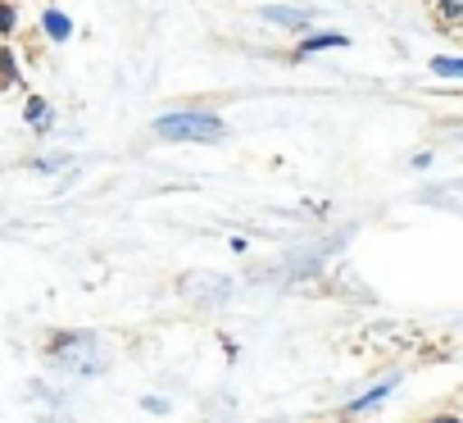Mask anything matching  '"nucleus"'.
Here are the masks:
<instances>
[{
    "mask_svg": "<svg viewBox=\"0 0 463 423\" xmlns=\"http://www.w3.org/2000/svg\"><path fill=\"white\" fill-rule=\"evenodd\" d=\"M260 19H264V24H273V28L309 33V24H314V10H296V5H264V10H260Z\"/></svg>",
    "mask_w": 463,
    "mask_h": 423,
    "instance_id": "20e7f679",
    "label": "nucleus"
},
{
    "mask_svg": "<svg viewBox=\"0 0 463 423\" xmlns=\"http://www.w3.org/2000/svg\"><path fill=\"white\" fill-rule=\"evenodd\" d=\"M24 119H28L37 132H46V128H51V119H55V110H51V101H42V96H28V105H24Z\"/></svg>",
    "mask_w": 463,
    "mask_h": 423,
    "instance_id": "6e6552de",
    "label": "nucleus"
},
{
    "mask_svg": "<svg viewBox=\"0 0 463 423\" xmlns=\"http://www.w3.org/2000/svg\"><path fill=\"white\" fill-rule=\"evenodd\" d=\"M400 387V373H391V378H382L377 387H368L364 396H354V400H345V418H354V414H364V409H373V405H382L391 391Z\"/></svg>",
    "mask_w": 463,
    "mask_h": 423,
    "instance_id": "39448f33",
    "label": "nucleus"
},
{
    "mask_svg": "<svg viewBox=\"0 0 463 423\" xmlns=\"http://www.w3.org/2000/svg\"><path fill=\"white\" fill-rule=\"evenodd\" d=\"M51 360H60V364H64L69 373H78V378H96V373H105L109 351L100 346L96 332H60V337L51 341Z\"/></svg>",
    "mask_w": 463,
    "mask_h": 423,
    "instance_id": "f03ea898",
    "label": "nucleus"
},
{
    "mask_svg": "<svg viewBox=\"0 0 463 423\" xmlns=\"http://www.w3.org/2000/svg\"><path fill=\"white\" fill-rule=\"evenodd\" d=\"M409 164H413V168H431V150H418Z\"/></svg>",
    "mask_w": 463,
    "mask_h": 423,
    "instance_id": "4468645a",
    "label": "nucleus"
},
{
    "mask_svg": "<svg viewBox=\"0 0 463 423\" xmlns=\"http://www.w3.org/2000/svg\"><path fill=\"white\" fill-rule=\"evenodd\" d=\"M141 409L146 414H168V400L164 396H141Z\"/></svg>",
    "mask_w": 463,
    "mask_h": 423,
    "instance_id": "ddd939ff",
    "label": "nucleus"
},
{
    "mask_svg": "<svg viewBox=\"0 0 463 423\" xmlns=\"http://www.w3.org/2000/svg\"><path fill=\"white\" fill-rule=\"evenodd\" d=\"M436 19L449 28H463V0H436Z\"/></svg>",
    "mask_w": 463,
    "mask_h": 423,
    "instance_id": "9d476101",
    "label": "nucleus"
},
{
    "mask_svg": "<svg viewBox=\"0 0 463 423\" xmlns=\"http://www.w3.org/2000/svg\"><path fill=\"white\" fill-rule=\"evenodd\" d=\"M37 168L42 173H55V168H64V159H37Z\"/></svg>",
    "mask_w": 463,
    "mask_h": 423,
    "instance_id": "2eb2a0df",
    "label": "nucleus"
},
{
    "mask_svg": "<svg viewBox=\"0 0 463 423\" xmlns=\"http://www.w3.org/2000/svg\"><path fill=\"white\" fill-rule=\"evenodd\" d=\"M427 423H463V414H436V418H427Z\"/></svg>",
    "mask_w": 463,
    "mask_h": 423,
    "instance_id": "dca6fc26",
    "label": "nucleus"
},
{
    "mask_svg": "<svg viewBox=\"0 0 463 423\" xmlns=\"http://www.w3.org/2000/svg\"><path fill=\"white\" fill-rule=\"evenodd\" d=\"M24 78H19V60H14V51L10 46H0V87H19Z\"/></svg>",
    "mask_w": 463,
    "mask_h": 423,
    "instance_id": "1a4fd4ad",
    "label": "nucleus"
},
{
    "mask_svg": "<svg viewBox=\"0 0 463 423\" xmlns=\"http://www.w3.org/2000/svg\"><path fill=\"white\" fill-rule=\"evenodd\" d=\"M150 132L159 137V141H195V146H209V141H222L227 137V123H222V114H213V110H168V114H159L155 123H150Z\"/></svg>",
    "mask_w": 463,
    "mask_h": 423,
    "instance_id": "f257e3e1",
    "label": "nucleus"
},
{
    "mask_svg": "<svg viewBox=\"0 0 463 423\" xmlns=\"http://www.w3.org/2000/svg\"><path fill=\"white\" fill-rule=\"evenodd\" d=\"M42 28H46L51 42H69V37H73V19H69L64 10H46V14H42Z\"/></svg>",
    "mask_w": 463,
    "mask_h": 423,
    "instance_id": "0eeeda50",
    "label": "nucleus"
},
{
    "mask_svg": "<svg viewBox=\"0 0 463 423\" xmlns=\"http://www.w3.org/2000/svg\"><path fill=\"white\" fill-rule=\"evenodd\" d=\"M19 28V10L10 5V0H0V37H10Z\"/></svg>",
    "mask_w": 463,
    "mask_h": 423,
    "instance_id": "f8f14e48",
    "label": "nucleus"
},
{
    "mask_svg": "<svg viewBox=\"0 0 463 423\" xmlns=\"http://www.w3.org/2000/svg\"><path fill=\"white\" fill-rule=\"evenodd\" d=\"M350 37L345 33H309L300 46H296V60H309V55H323V51H345Z\"/></svg>",
    "mask_w": 463,
    "mask_h": 423,
    "instance_id": "423d86ee",
    "label": "nucleus"
},
{
    "mask_svg": "<svg viewBox=\"0 0 463 423\" xmlns=\"http://www.w3.org/2000/svg\"><path fill=\"white\" fill-rule=\"evenodd\" d=\"M431 73L436 78H463V55H436L431 60Z\"/></svg>",
    "mask_w": 463,
    "mask_h": 423,
    "instance_id": "9b49d317",
    "label": "nucleus"
},
{
    "mask_svg": "<svg viewBox=\"0 0 463 423\" xmlns=\"http://www.w3.org/2000/svg\"><path fill=\"white\" fill-rule=\"evenodd\" d=\"M182 292L195 296L200 305H222V301H232V283L218 278V274H191V278H182Z\"/></svg>",
    "mask_w": 463,
    "mask_h": 423,
    "instance_id": "7ed1b4c3",
    "label": "nucleus"
}]
</instances>
